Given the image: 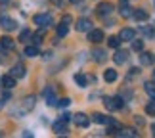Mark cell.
Segmentation results:
<instances>
[{
    "instance_id": "cell-29",
    "label": "cell",
    "mask_w": 155,
    "mask_h": 138,
    "mask_svg": "<svg viewBox=\"0 0 155 138\" xmlns=\"http://www.w3.org/2000/svg\"><path fill=\"white\" fill-rule=\"evenodd\" d=\"M31 37V31H29V29H25V31H21V35H19V40H23V42H25V40Z\"/></svg>"
},
{
    "instance_id": "cell-15",
    "label": "cell",
    "mask_w": 155,
    "mask_h": 138,
    "mask_svg": "<svg viewBox=\"0 0 155 138\" xmlns=\"http://www.w3.org/2000/svg\"><path fill=\"white\" fill-rule=\"evenodd\" d=\"M119 39L121 40H132L134 39V29H121V33H119Z\"/></svg>"
},
{
    "instance_id": "cell-23",
    "label": "cell",
    "mask_w": 155,
    "mask_h": 138,
    "mask_svg": "<svg viewBox=\"0 0 155 138\" xmlns=\"http://www.w3.org/2000/svg\"><path fill=\"white\" fill-rule=\"evenodd\" d=\"M115 136H127V138H130V136H138V134H136L132 129H121V133H117Z\"/></svg>"
},
{
    "instance_id": "cell-7",
    "label": "cell",
    "mask_w": 155,
    "mask_h": 138,
    "mask_svg": "<svg viewBox=\"0 0 155 138\" xmlns=\"http://www.w3.org/2000/svg\"><path fill=\"white\" fill-rule=\"evenodd\" d=\"M0 25H2L6 31H14V29L17 27V21L12 19V17H8V15H0Z\"/></svg>"
},
{
    "instance_id": "cell-10",
    "label": "cell",
    "mask_w": 155,
    "mask_h": 138,
    "mask_svg": "<svg viewBox=\"0 0 155 138\" xmlns=\"http://www.w3.org/2000/svg\"><path fill=\"white\" fill-rule=\"evenodd\" d=\"M96 10H98V15L100 17H105V15H109L115 8H113V4H109V2H102Z\"/></svg>"
},
{
    "instance_id": "cell-36",
    "label": "cell",
    "mask_w": 155,
    "mask_h": 138,
    "mask_svg": "<svg viewBox=\"0 0 155 138\" xmlns=\"http://www.w3.org/2000/svg\"><path fill=\"white\" fill-rule=\"evenodd\" d=\"M151 130H153V136H155V125H153V127H151Z\"/></svg>"
},
{
    "instance_id": "cell-24",
    "label": "cell",
    "mask_w": 155,
    "mask_h": 138,
    "mask_svg": "<svg viewBox=\"0 0 155 138\" xmlns=\"http://www.w3.org/2000/svg\"><path fill=\"white\" fill-rule=\"evenodd\" d=\"M146 111H147V115H155V98H151V102L146 104Z\"/></svg>"
},
{
    "instance_id": "cell-35",
    "label": "cell",
    "mask_w": 155,
    "mask_h": 138,
    "mask_svg": "<svg viewBox=\"0 0 155 138\" xmlns=\"http://www.w3.org/2000/svg\"><path fill=\"white\" fill-rule=\"evenodd\" d=\"M69 2H71V4H81L82 0H69Z\"/></svg>"
},
{
    "instance_id": "cell-37",
    "label": "cell",
    "mask_w": 155,
    "mask_h": 138,
    "mask_svg": "<svg viewBox=\"0 0 155 138\" xmlns=\"http://www.w3.org/2000/svg\"><path fill=\"white\" fill-rule=\"evenodd\" d=\"M153 79H155V71H153Z\"/></svg>"
},
{
    "instance_id": "cell-6",
    "label": "cell",
    "mask_w": 155,
    "mask_h": 138,
    "mask_svg": "<svg viewBox=\"0 0 155 138\" xmlns=\"http://www.w3.org/2000/svg\"><path fill=\"white\" fill-rule=\"evenodd\" d=\"M42 96L46 98V104H48V106H58L56 92H54V88H52V86H46V88H44V92H42Z\"/></svg>"
},
{
    "instance_id": "cell-2",
    "label": "cell",
    "mask_w": 155,
    "mask_h": 138,
    "mask_svg": "<svg viewBox=\"0 0 155 138\" xmlns=\"http://www.w3.org/2000/svg\"><path fill=\"white\" fill-rule=\"evenodd\" d=\"M69 119H71V115L69 113H65V115H61L58 119L56 123H54V133H58V134H63V133H67V123H69Z\"/></svg>"
},
{
    "instance_id": "cell-21",
    "label": "cell",
    "mask_w": 155,
    "mask_h": 138,
    "mask_svg": "<svg viewBox=\"0 0 155 138\" xmlns=\"http://www.w3.org/2000/svg\"><path fill=\"white\" fill-rule=\"evenodd\" d=\"M140 63H142V65H151V63H153V56H151L150 52H144V54L140 56Z\"/></svg>"
},
{
    "instance_id": "cell-13",
    "label": "cell",
    "mask_w": 155,
    "mask_h": 138,
    "mask_svg": "<svg viewBox=\"0 0 155 138\" xmlns=\"http://www.w3.org/2000/svg\"><path fill=\"white\" fill-rule=\"evenodd\" d=\"M0 85L10 90V88H14V86H15V77H14V75H4L2 79H0Z\"/></svg>"
},
{
    "instance_id": "cell-16",
    "label": "cell",
    "mask_w": 155,
    "mask_h": 138,
    "mask_svg": "<svg viewBox=\"0 0 155 138\" xmlns=\"http://www.w3.org/2000/svg\"><path fill=\"white\" fill-rule=\"evenodd\" d=\"M117 71L115 69H105V73H104V79H105V82H115L117 81Z\"/></svg>"
},
{
    "instance_id": "cell-1",
    "label": "cell",
    "mask_w": 155,
    "mask_h": 138,
    "mask_svg": "<svg viewBox=\"0 0 155 138\" xmlns=\"http://www.w3.org/2000/svg\"><path fill=\"white\" fill-rule=\"evenodd\" d=\"M35 104H37V98H35L33 94L27 96V98H23L21 104L17 106L14 111H12V115H25V113H29V111L35 109Z\"/></svg>"
},
{
    "instance_id": "cell-17",
    "label": "cell",
    "mask_w": 155,
    "mask_h": 138,
    "mask_svg": "<svg viewBox=\"0 0 155 138\" xmlns=\"http://www.w3.org/2000/svg\"><path fill=\"white\" fill-rule=\"evenodd\" d=\"M67 33H69V23L61 21V23L58 25V37H59V39H63V37H65Z\"/></svg>"
},
{
    "instance_id": "cell-32",
    "label": "cell",
    "mask_w": 155,
    "mask_h": 138,
    "mask_svg": "<svg viewBox=\"0 0 155 138\" xmlns=\"http://www.w3.org/2000/svg\"><path fill=\"white\" fill-rule=\"evenodd\" d=\"M69 104H71V100H69V98H63V100H59V102H58V106H59V107H67Z\"/></svg>"
},
{
    "instance_id": "cell-4",
    "label": "cell",
    "mask_w": 155,
    "mask_h": 138,
    "mask_svg": "<svg viewBox=\"0 0 155 138\" xmlns=\"http://www.w3.org/2000/svg\"><path fill=\"white\" fill-rule=\"evenodd\" d=\"M35 23H37L38 27L46 29V27L52 25V15L50 14H37V15H35Z\"/></svg>"
},
{
    "instance_id": "cell-25",
    "label": "cell",
    "mask_w": 155,
    "mask_h": 138,
    "mask_svg": "<svg viewBox=\"0 0 155 138\" xmlns=\"http://www.w3.org/2000/svg\"><path fill=\"white\" fill-rule=\"evenodd\" d=\"M144 88H146V92L150 94L151 98H155V82H146Z\"/></svg>"
},
{
    "instance_id": "cell-3",
    "label": "cell",
    "mask_w": 155,
    "mask_h": 138,
    "mask_svg": "<svg viewBox=\"0 0 155 138\" xmlns=\"http://www.w3.org/2000/svg\"><path fill=\"white\" fill-rule=\"evenodd\" d=\"M104 102H105V107H107V109H111V111L113 109H121V107L124 106L121 96H105Z\"/></svg>"
},
{
    "instance_id": "cell-26",
    "label": "cell",
    "mask_w": 155,
    "mask_h": 138,
    "mask_svg": "<svg viewBox=\"0 0 155 138\" xmlns=\"http://www.w3.org/2000/svg\"><path fill=\"white\" fill-rule=\"evenodd\" d=\"M107 44H109L111 48H119V44H121V39H119V37H109Z\"/></svg>"
},
{
    "instance_id": "cell-27",
    "label": "cell",
    "mask_w": 155,
    "mask_h": 138,
    "mask_svg": "<svg viewBox=\"0 0 155 138\" xmlns=\"http://www.w3.org/2000/svg\"><path fill=\"white\" fill-rule=\"evenodd\" d=\"M130 42H132V50H136V52H142V48H144V42H142V40H130Z\"/></svg>"
},
{
    "instance_id": "cell-33",
    "label": "cell",
    "mask_w": 155,
    "mask_h": 138,
    "mask_svg": "<svg viewBox=\"0 0 155 138\" xmlns=\"http://www.w3.org/2000/svg\"><path fill=\"white\" fill-rule=\"evenodd\" d=\"M119 6H121V8H127V6H128V0H119Z\"/></svg>"
},
{
    "instance_id": "cell-34",
    "label": "cell",
    "mask_w": 155,
    "mask_h": 138,
    "mask_svg": "<svg viewBox=\"0 0 155 138\" xmlns=\"http://www.w3.org/2000/svg\"><path fill=\"white\" fill-rule=\"evenodd\" d=\"M52 4H56V6H61V4H63V0H52Z\"/></svg>"
},
{
    "instance_id": "cell-14",
    "label": "cell",
    "mask_w": 155,
    "mask_h": 138,
    "mask_svg": "<svg viewBox=\"0 0 155 138\" xmlns=\"http://www.w3.org/2000/svg\"><path fill=\"white\" fill-rule=\"evenodd\" d=\"M127 59H128V52H127V50H117V52H115V56H113V62H115L117 65L124 63Z\"/></svg>"
},
{
    "instance_id": "cell-8",
    "label": "cell",
    "mask_w": 155,
    "mask_h": 138,
    "mask_svg": "<svg viewBox=\"0 0 155 138\" xmlns=\"http://www.w3.org/2000/svg\"><path fill=\"white\" fill-rule=\"evenodd\" d=\"M75 27H77V31H79V33H86V31H90V29H92V21L86 19V17H81V19L77 21Z\"/></svg>"
},
{
    "instance_id": "cell-19",
    "label": "cell",
    "mask_w": 155,
    "mask_h": 138,
    "mask_svg": "<svg viewBox=\"0 0 155 138\" xmlns=\"http://www.w3.org/2000/svg\"><path fill=\"white\" fill-rule=\"evenodd\" d=\"M132 17L136 21H144V19H147V12L146 10H134L132 12Z\"/></svg>"
},
{
    "instance_id": "cell-28",
    "label": "cell",
    "mask_w": 155,
    "mask_h": 138,
    "mask_svg": "<svg viewBox=\"0 0 155 138\" xmlns=\"http://www.w3.org/2000/svg\"><path fill=\"white\" fill-rule=\"evenodd\" d=\"M94 59H96V62H104V59H105L104 50H94Z\"/></svg>"
},
{
    "instance_id": "cell-18",
    "label": "cell",
    "mask_w": 155,
    "mask_h": 138,
    "mask_svg": "<svg viewBox=\"0 0 155 138\" xmlns=\"http://www.w3.org/2000/svg\"><path fill=\"white\" fill-rule=\"evenodd\" d=\"M23 54L29 58H35V56H38V48L37 44H33V46H25V50H23Z\"/></svg>"
},
{
    "instance_id": "cell-30",
    "label": "cell",
    "mask_w": 155,
    "mask_h": 138,
    "mask_svg": "<svg viewBox=\"0 0 155 138\" xmlns=\"http://www.w3.org/2000/svg\"><path fill=\"white\" fill-rule=\"evenodd\" d=\"M42 37H44L42 33H37V35H33V42H35V44H40V42H42Z\"/></svg>"
},
{
    "instance_id": "cell-12",
    "label": "cell",
    "mask_w": 155,
    "mask_h": 138,
    "mask_svg": "<svg viewBox=\"0 0 155 138\" xmlns=\"http://www.w3.org/2000/svg\"><path fill=\"white\" fill-rule=\"evenodd\" d=\"M94 123H98V125H115V121H113L109 115H102V113H96V115H94Z\"/></svg>"
},
{
    "instance_id": "cell-22",
    "label": "cell",
    "mask_w": 155,
    "mask_h": 138,
    "mask_svg": "<svg viewBox=\"0 0 155 138\" xmlns=\"http://www.w3.org/2000/svg\"><path fill=\"white\" fill-rule=\"evenodd\" d=\"M75 82H77V85H79V86H86V85H88V79H86L84 75L77 73V75H75Z\"/></svg>"
},
{
    "instance_id": "cell-5",
    "label": "cell",
    "mask_w": 155,
    "mask_h": 138,
    "mask_svg": "<svg viewBox=\"0 0 155 138\" xmlns=\"http://www.w3.org/2000/svg\"><path fill=\"white\" fill-rule=\"evenodd\" d=\"M88 40L94 42V44L102 42V40H104V31H102V29H90V31H88Z\"/></svg>"
},
{
    "instance_id": "cell-31",
    "label": "cell",
    "mask_w": 155,
    "mask_h": 138,
    "mask_svg": "<svg viewBox=\"0 0 155 138\" xmlns=\"http://www.w3.org/2000/svg\"><path fill=\"white\" fill-rule=\"evenodd\" d=\"M121 15L123 17H130V15H132V12H130L128 6H127V8H121Z\"/></svg>"
},
{
    "instance_id": "cell-11",
    "label": "cell",
    "mask_w": 155,
    "mask_h": 138,
    "mask_svg": "<svg viewBox=\"0 0 155 138\" xmlns=\"http://www.w3.org/2000/svg\"><path fill=\"white\" fill-rule=\"evenodd\" d=\"M25 65L23 63H15L14 67H12V71H10V75H14L15 79H23V77H25Z\"/></svg>"
},
{
    "instance_id": "cell-9",
    "label": "cell",
    "mask_w": 155,
    "mask_h": 138,
    "mask_svg": "<svg viewBox=\"0 0 155 138\" xmlns=\"http://www.w3.org/2000/svg\"><path fill=\"white\" fill-rule=\"evenodd\" d=\"M73 121L77 127H82V129H86L88 125H90V119H88L84 113H77V115H73Z\"/></svg>"
},
{
    "instance_id": "cell-20",
    "label": "cell",
    "mask_w": 155,
    "mask_h": 138,
    "mask_svg": "<svg viewBox=\"0 0 155 138\" xmlns=\"http://www.w3.org/2000/svg\"><path fill=\"white\" fill-rule=\"evenodd\" d=\"M0 46L6 48V50H12V48H14V39H10V37H2V39H0Z\"/></svg>"
}]
</instances>
